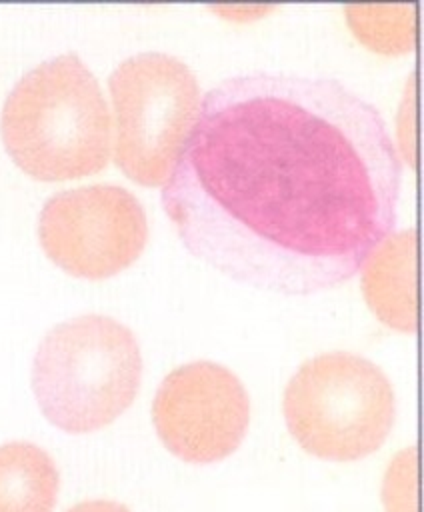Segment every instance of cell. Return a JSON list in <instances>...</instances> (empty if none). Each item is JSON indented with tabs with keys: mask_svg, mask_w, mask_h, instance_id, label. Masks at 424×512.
Instances as JSON below:
<instances>
[{
	"mask_svg": "<svg viewBox=\"0 0 424 512\" xmlns=\"http://www.w3.org/2000/svg\"><path fill=\"white\" fill-rule=\"evenodd\" d=\"M402 160L380 110L328 76L244 72L216 84L164 182L184 246L280 294L354 276L392 234Z\"/></svg>",
	"mask_w": 424,
	"mask_h": 512,
	"instance_id": "1",
	"label": "cell"
},
{
	"mask_svg": "<svg viewBox=\"0 0 424 512\" xmlns=\"http://www.w3.org/2000/svg\"><path fill=\"white\" fill-rule=\"evenodd\" d=\"M10 158L38 180H72L110 158V112L96 76L78 54H58L28 70L0 116Z\"/></svg>",
	"mask_w": 424,
	"mask_h": 512,
	"instance_id": "2",
	"label": "cell"
},
{
	"mask_svg": "<svg viewBox=\"0 0 424 512\" xmlns=\"http://www.w3.org/2000/svg\"><path fill=\"white\" fill-rule=\"evenodd\" d=\"M142 356L130 328L104 314L56 324L38 344L32 390L56 428L86 434L114 422L136 398Z\"/></svg>",
	"mask_w": 424,
	"mask_h": 512,
	"instance_id": "3",
	"label": "cell"
},
{
	"mask_svg": "<svg viewBox=\"0 0 424 512\" xmlns=\"http://www.w3.org/2000/svg\"><path fill=\"white\" fill-rule=\"evenodd\" d=\"M282 410L302 450L350 462L384 444L396 402L380 366L352 352H324L306 360L288 380Z\"/></svg>",
	"mask_w": 424,
	"mask_h": 512,
	"instance_id": "4",
	"label": "cell"
},
{
	"mask_svg": "<svg viewBox=\"0 0 424 512\" xmlns=\"http://www.w3.org/2000/svg\"><path fill=\"white\" fill-rule=\"evenodd\" d=\"M116 114V164L138 184L168 180L200 110V86L180 58L148 50L108 78Z\"/></svg>",
	"mask_w": 424,
	"mask_h": 512,
	"instance_id": "5",
	"label": "cell"
},
{
	"mask_svg": "<svg viewBox=\"0 0 424 512\" xmlns=\"http://www.w3.org/2000/svg\"><path fill=\"white\" fill-rule=\"evenodd\" d=\"M148 238L138 198L116 184H90L52 194L38 216L48 258L80 278H108L130 266Z\"/></svg>",
	"mask_w": 424,
	"mask_h": 512,
	"instance_id": "6",
	"label": "cell"
},
{
	"mask_svg": "<svg viewBox=\"0 0 424 512\" xmlns=\"http://www.w3.org/2000/svg\"><path fill=\"white\" fill-rule=\"evenodd\" d=\"M152 422L176 458L210 464L230 456L244 440L250 398L234 372L196 360L164 376L152 400Z\"/></svg>",
	"mask_w": 424,
	"mask_h": 512,
	"instance_id": "7",
	"label": "cell"
},
{
	"mask_svg": "<svg viewBox=\"0 0 424 512\" xmlns=\"http://www.w3.org/2000/svg\"><path fill=\"white\" fill-rule=\"evenodd\" d=\"M362 292L390 328L416 330V236L412 228L388 234L366 258Z\"/></svg>",
	"mask_w": 424,
	"mask_h": 512,
	"instance_id": "8",
	"label": "cell"
},
{
	"mask_svg": "<svg viewBox=\"0 0 424 512\" xmlns=\"http://www.w3.org/2000/svg\"><path fill=\"white\" fill-rule=\"evenodd\" d=\"M60 476L52 456L32 442L0 446V512H52Z\"/></svg>",
	"mask_w": 424,
	"mask_h": 512,
	"instance_id": "9",
	"label": "cell"
},
{
	"mask_svg": "<svg viewBox=\"0 0 424 512\" xmlns=\"http://www.w3.org/2000/svg\"><path fill=\"white\" fill-rule=\"evenodd\" d=\"M66 512H130L124 504L114 500H84L80 504H74Z\"/></svg>",
	"mask_w": 424,
	"mask_h": 512,
	"instance_id": "10",
	"label": "cell"
}]
</instances>
